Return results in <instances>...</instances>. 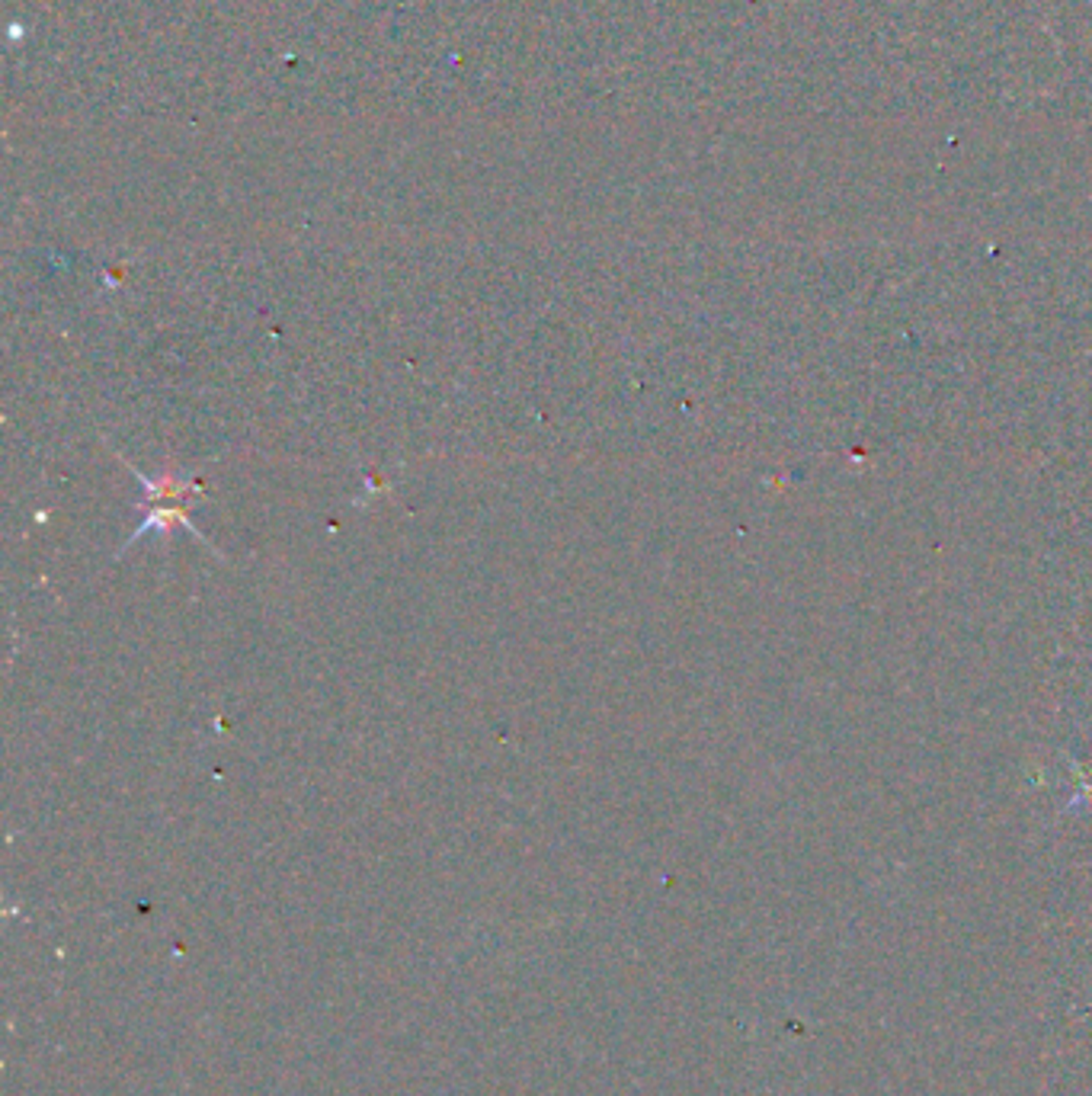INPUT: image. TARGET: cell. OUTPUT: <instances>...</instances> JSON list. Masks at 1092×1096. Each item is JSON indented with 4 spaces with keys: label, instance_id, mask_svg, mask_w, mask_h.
<instances>
[{
    "label": "cell",
    "instance_id": "1",
    "mask_svg": "<svg viewBox=\"0 0 1092 1096\" xmlns=\"http://www.w3.org/2000/svg\"><path fill=\"white\" fill-rule=\"evenodd\" d=\"M138 478L144 482V488L151 491V501H186V494L190 491H199L193 482H183V478H164V482H151V478H144L141 472H138ZM183 523V510L180 507H171V510H161V513H151L147 520H144V526L135 532V539L141 535V532H147V529H161V526H171V523Z\"/></svg>",
    "mask_w": 1092,
    "mask_h": 1096
}]
</instances>
